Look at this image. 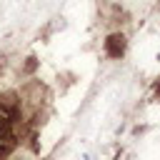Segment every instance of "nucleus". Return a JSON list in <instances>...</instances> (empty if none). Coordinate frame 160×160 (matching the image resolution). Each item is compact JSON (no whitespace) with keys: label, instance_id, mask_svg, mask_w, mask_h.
<instances>
[{"label":"nucleus","instance_id":"obj_1","mask_svg":"<svg viewBox=\"0 0 160 160\" xmlns=\"http://www.w3.org/2000/svg\"><path fill=\"white\" fill-rule=\"evenodd\" d=\"M15 120H18V105L8 102V100H0V140H8Z\"/></svg>","mask_w":160,"mask_h":160},{"label":"nucleus","instance_id":"obj_2","mask_svg":"<svg viewBox=\"0 0 160 160\" xmlns=\"http://www.w3.org/2000/svg\"><path fill=\"white\" fill-rule=\"evenodd\" d=\"M122 48H125V38H122V35H110L108 42H105V50H108L112 58L122 55Z\"/></svg>","mask_w":160,"mask_h":160}]
</instances>
